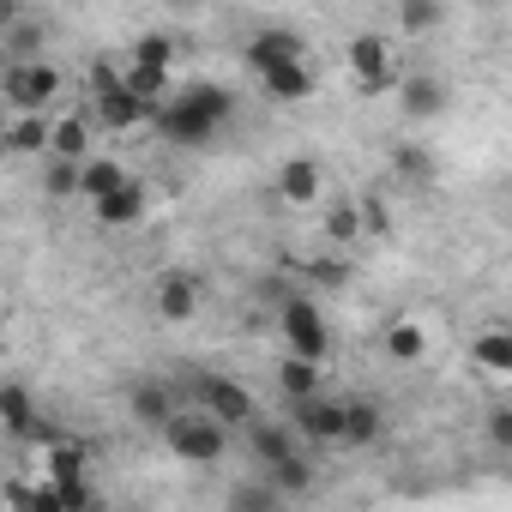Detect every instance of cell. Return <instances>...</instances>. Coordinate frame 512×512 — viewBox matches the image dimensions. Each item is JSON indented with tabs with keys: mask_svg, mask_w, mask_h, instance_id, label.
Instances as JSON below:
<instances>
[{
	"mask_svg": "<svg viewBox=\"0 0 512 512\" xmlns=\"http://www.w3.org/2000/svg\"><path fill=\"white\" fill-rule=\"evenodd\" d=\"M398 103H404V115L422 127V121H434V115L446 109V85H440V79H428V73H416V79H398Z\"/></svg>",
	"mask_w": 512,
	"mask_h": 512,
	"instance_id": "5bb4252c",
	"label": "cell"
},
{
	"mask_svg": "<svg viewBox=\"0 0 512 512\" xmlns=\"http://www.w3.org/2000/svg\"><path fill=\"white\" fill-rule=\"evenodd\" d=\"M308 278H314V284H326V290H338V284L350 278V266H344V260H314V266H308Z\"/></svg>",
	"mask_w": 512,
	"mask_h": 512,
	"instance_id": "e575fe53",
	"label": "cell"
},
{
	"mask_svg": "<svg viewBox=\"0 0 512 512\" xmlns=\"http://www.w3.org/2000/svg\"><path fill=\"white\" fill-rule=\"evenodd\" d=\"M91 217H97L103 229H127V223H139V217H145V187H139V181H121V187L97 193V199H91Z\"/></svg>",
	"mask_w": 512,
	"mask_h": 512,
	"instance_id": "30bf717a",
	"label": "cell"
},
{
	"mask_svg": "<svg viewBox=\"0 0 512 512\" xmlns=\"http://www.w3.org/2000/svg\"><path fill=\"white\" fill-rule=\"evenodd\" d=\"M260 73V85L278 97V103H308L320 91V79L308 73V55H290V61H266V67H253Z\"/></svg>",
	"mask_w": 512,
	"mask_h": 512,
	"instance_id": "ba28073f",
	"label": "cell"
},
{
	"mask_svg": "<svg viewBox=\"0 0 512 512\" xmlns=\"http://www.w3.org/2000/svg\"><path fill=\"white\" fill-rule=\"evenodd\" d=\"M0 49H7V61H37V55H43V25L13 19V25H7V37H0Z\"/></svg>",
	"mask_w": 512,
	"mask_h": 512,
	"instance_id": "4316f807",
	"label": "cell"
},
{
	"mask_svg": "<svg viewBox=\"0 0 512 512\" xmlns=\"http://www.w3.org/2000/svg\"><path fill=\"white\" fill-rule=\"evenodd\" d=\"M229 109L235 103H229L223 85H187V91H175V97L157 103V133L169 145H211L217 127L229 121Z\"/></svg>",
	"mask_w": 512,
	"mask_h": 512,
	"instance_id": "6da1fadb",
	"label": "cell"
},
{
	"mask_svg": "<svg viewBox=\"0 0 512 512\" xmlns=\"http://www.w3.org/2000/svg\"><path fill=\"white\" fill-rule=\"evenodd\" d=\"M350 79H356V91L362 97H380V91H392L398 85V67H392V43L386 37H356L350 43Z\"/></svg>",
	"mask_w": 512,
	"mask_h": 512,
	"instance_id": "8992f818",
	"label": "cell"
},
{
	"mask_svg": "<svg viewBox=\"0 0 512 512\" xmlns=\"http://www.w3.org/2000/svg\"><path fill=\"white\" fill-rule=\"evenodd\" d=\"M247 434H253V458H260V464L296 458V428L290 422H247Z\"/></svg>",
	"mask_w": 512,
	"mask_h": 512,
	"instance_id": "2e32d148",
	"label": "cell"
},
{
	"mask_svg": "<svg viewBox=\"0 0 512 512\" xmlns=\"http://www.w3.org/2000/svg\"><path fill=\"white\" fill-rule=\"evenodd\" d=\"M278 332H284V344H290L296 356H308V362H326V350H332V332H326L320 308L302 302V296L278 308Z\"/></svg>",
	"mask_w": 512,
	"mask_h": 512,
	"instance_id": "5b68a950",
	"label": "cell"
},
{
	"mask_svg": "<svg viewBox=\"0 0 512 512\" xmlns=\"http://www.w3.org/2000/svg\"><path fill=\"white\" fill-rule=\"evenodd\" d=\"M193 398L205 416H217L223 428H247L253 422V392L241 380H223V374H193Z\"/></svg>",
	"mask_w": 512,
	"mask_h": 512,
	"instance_id": "277c9868",
	"label": "cell"
},
{
	"mask_svg": "<svg viewBox=\"0 0 512 512\" xmlns=\"http://www.w3.org/2000/svg\"><path fill=\"white\" fill-rule=\"evenodd\" d=\"M19 19V7H13V0H0V25H13Z\"/></svg>",
	"mask_w": 512,
	"mask_h": 512,
	"instance_id": "74e56055",
	"label": "cell"
},
{
	"mask_svg": "<svg viewBox=\"0 0 512 512\" xmlns=\"http://www.w3.org/2000/svg\"><path fill=\"white\" fill-rule=\"evenodd\" d=\"M7 67H13V61H7V49H0V73H7Z\"/></svg>",
	"mask_w": 512,
	"mask_h": 512,
	"instance_id": "ab89813d",
	"label": "cell"
},
{
	"mask_svg": "<svg viewBox=\"0 0 512 512\" xmlns=\"http://www.w3.org/2000/svg\"><path fill=\"white\" fill-rule=\"evenodd\" d=\"M163 440H169V452H175L181 464H217L229 428H223L217 416H205V410H181V404H175V416L163 422Z\"/></svg>",
	"mask_w": 512,
	"mask_h": 512,
	"instance_id": "7a4b0ae2",
	"label": "cell"
},
{
	"mask_svg": "<svg viewBox=\"0 0 512 512\" xmlns=\"http://www.w3.org/2000/svg\"><path fill=\"white\" fill-rule=\"evenodd\" d=\"M278 386L290 392V404H296V398H308V392H320V362H308V356H296V350H290V356L278 362Z\"/></svg>",
	"mask_w": 512,
	"mask_h": 512,
	"instance_id": "7402d4cb",
	"label": "cell"
},
{
	"mask_svg": "<svg viewBox=\"0 0 512 512\" xmlns=\"http://www.w3.org/2000/svg\"><path fill=\"white\" fill-rule=\"evenodd\" d=\"M229 506H278V488H272V482H260V488H235Z\"/></svg>",
	"mask_w": 512,
	"mask_h": 512,
	"instance_id": "d590c367",
	"label": "cell"
},
{
	"mask_svg": "<svg viewBox=\"0 0 512 512\" xmlns=\"http://www.w3.org/2000/svg\"><path fill=\"white\" fill-rule=\"evenodd\" d=\"M193 314H199V284H193V272H163V278H157V320L181 326V320H193Z\"/></svg>",
	"mask_w": 512,
	"mask_h": 512,
	"instance_id": "8fae6325",
	"label": "cell"
},
{
	"mask_svg": "<svg viewBox=\"0 0 512 512\" xmlns=\"http://www.w3.org/2000/svg\"><path fill=\"white\" fill-rule=\"evenodd\" d=\"M169 79H175V67H151V61H127V67H121V85H127L133 97H145L151 109L169 97Z\"/></svg>",
	"mask_w": 512,
	"mask_h": 512,
	"instance_id": "e0dca14e",
	"label": "cell"
},
{
	"mask_svg": "<svg viewBox=\"0 0 512 512\" xmlns=\"http://www.w3.org/2000/svg\"><path fill=\"white\" fill-rule=\"evenodd\" d=\"M290 428H296L302 440H314V446H344V404L308 392V398H296V422H290Z\"/></svg>",
	"mask_w": 512,
	"mask_h": 512,
	"instance_id": "52a82bcc",
	"label": "cell"
},
{
	"mask_svg": "<svg viewBox=\"0 0 512 512\" xmlns=\"http://www.w3.org/2000/svg\"><path fill=\"white\" fill-rule=\"evenodd\" d=\"M320 163L314 157H290L284 169H278V199L284 205H320Z\"/></svg>",
	"mask_w": 512,
	"mask_h": 512,
	"instance_id": "4fadbf2b",
	"label": "cell"
},
{
	"mask_svg": "<svg viewBox=\"0 0 512 512\" xmlns=\"http://www.w3.org/2000/svg\"><path fill=\"white\" fill-rule=\"evenodd\" d=\"M0 91H7V103L19 109V115H31V109H49L55 103V91H61V73L37 55V61H13L7 73H0Z\"/></svg>",
	"mask_w": 512,
	"mask_h": 512,
	"instance_id": "3957f363",
	"label": "cell"
},
{
	"mask_svg": "<svg viewBox=\"0 0 512 512\" xmlns=\"http://www.w3.org/2000/svg\"><path fill=\"white\" fill-rule=\"evenodd\" d=\"M0 157H13V151H7V127H0Z\"/></svg>",
	"mask_w": 512,
	"mask_h": 512,
	"instance_id": "f35d334b",
	"label": "cell"
},
{
	"mask_svg": "<svg viewBox=\"0 0 512 512\" xmlns=\"http://www.w3.org/2000/svg\"><path fill=\"white\" fill-rule=\"evenodd\" d=\"M392 169H398L404 181H416V187L434 181V157H428L422 145H398V151H392Z\"/></svg>",
	"mask_w": 512,
	"mask_h": 512,
	"instance_id": "f546056e",
	"label": "cell"
},
{
	"mask_svg": "<svg viewBox=\"0 0 512 512\" xmlns=\"http://www.w3.org/2000/svg\"><path fill=\"white\" fill-rule=\"evenodd\" d=\"M326 235H332V241H356V235H362L356 205H332V211H326Z\"/></svg>",
	"mask_w": 512,
	"mask_h": 512,
	"instance_id": "d6a6232c",
	"label": "cell"
},
{
	"mask_svg": "<svg viewBox=\"0 0 512 512\" xmlns=\"http://www.w3.org/2000/svg\"><path fill=\"white\" fill-rule=\"evenodd\" d=\"M290 55H308L302 49V37H290V31H260L247 43V67H266V61H290Z\"/></svg>",
	"mask_w": 512,
	"mask_h": 512,
	"instance_id": "603a6c76",
	"label": "cell"
},
{
	"mask_svg": "<svg viewBox=\"0 0 512 512\" xmlns=\"http://www.w3.org/2000/svg\"><path fill=\"white\" fill-rule=\"evenodd\" d=\"M398 25L410 37H428V31L446 25V7H440V0H398Z\"/></svg>",
	"mask_w": 512,
	"mask_h": 512,
	"instance_id": "d4e9b609",
	"label": "cell"
},
{
	"mask_svg": "<svg viewBox=\"0 0 512 512\" xmlns=\"http://www.w3.org/2000/svg\"><path fill=\"white\" fill-rule=\"evenodd\" d=\"M49 151L55 157H91V127L79 121V115H67V121H49Z\"/></svg>",
	"mask_w": 512,
	"mask_h": 512,
	"instance_id": "44dd1931",
	"label": "cell"
},
{
	"mask_svg": "<svg viewBox=\"0 0 512 512\" xmlns=\"http://www.w3.org/2000/svg\"><path fill=\"white\" fill-rule=\"evenodd\" d=\"M7 151H13V157H43V151H49V121H43V109L19 115V121L7 127Z\"/></svg>",
	"mask_w": 512,
	"mask_h": 512,
	"instance_id": "ac0fdd59",
	"label": "cell"
},
{
	"mask_svg": "<svg viewBox=\"0 0 512 512\" xmlns=\"http://www.w3.org/2000/svg\"><path fill=\"white\" fill-rule=\"evenodd\" d=\"M380 434V404H344V446H368Z\"/></svg>",
	"mask_w": 512,
	"mask_h": 512,
	"instance_id": "83f0119b",
	"label": "cell"
},
{
	"mask_svg": "<svg viewBox=\"0 0 512 512\" xmlns=\"http://www.w3.org/2000/svg\"><path fill=\"white\" fill-rule=\"evenodd\" d=\"M470 356H476V368H488V374H512V332H482L476 344H470Z\"/></svg>",
	"mask_w": 512,
	"mask_h": 512,
	"instance_id": "cb8c5ba5",
	"label": "cell"
},
{
	"mask_svg": "<svg viewBox=\"0 0 512 512\" xmlns=\"http://www.w3.org/2000/svg\"><path fill=\"white\" fill-rule=\"evenodd\" d=\"M266 482L278 488V500H296V494H308V488H314V470H308V458L296 452V458H278V464H266Z\"/></svg>",
	"mask_w": 512,
	"mask_h": 512,
	"instance_id": "ffe728a7",
	"label": "cell"
},
{
	"mask_svg": "<svg viewBox=\"0 0 512 512\" xmlns=\"http://www.w3.org/2000/svg\"><path fill=\"white\" fill-rule=\"evenodd\" d=\"M121 181H127V169L115 157H79V199H97V193H109Z\"/></svg>",
	"mask_w": 512,
	"mask_h": 512,
	"instance_id": "d6986e66",
	"label": "cell"
},
{
	"mask_svg": "<svg viewBox=\"0 0 512 512\" xmlns=\"http://www.w3.org/2000/svg\"><path fill=\"white\" fill-rule=\"evenodd\" d=\"M85 464H91L85 446H73V440H55V446H49V476H55V482H79Z\"/></svg>",
	"mask_w": 512,
	"mask_h": 512,
	"instance_id": "f1b7e54d",
	"label": "cell"
},
{
	"mask_svg": "<svg viewBox=\"0 0 512 512\" xmlns=\"http://www.w3.org/2000/svg\"><path fill=\"white\" fill-rule=\"evenodd\" d=\"M127 416L145 422V428H163V422L175 416V392H169L163 380H139V386L127 392Z\"/></svg>",
	"mask_w": 512,
	"mask_h": 512,
	"instance_id": "9a60e30c",
	"label": "cell"
},
{
	"mask_svg": "<svg viewBox=\"0 0 512 512\" xmlns=\"http://www.w3.org/2000/svg\"><path fill=\"white\" fill-rule=\"evenodd\" d=\"M157 109L145 103V97H133L127 85H109V91H97V121L103 127H115V133H127V127H139V121H151Z\"/></svg>",
	"mask_w": 512,
	"mask_h": 512,
	"instance_id": "7c38bea8",
	"label": "cell"
},
{
	"mask_svg": "<svg viewBox=\"0 0 512 512\" xmlns=\"http://www.w3.org/2000/svg\"><path fill=\"white\" fill-rule=\"evenodd\" d=\"M488 440H494L500 452H512V410H494V416H488Z\"/></svg>",
	"mask_w": 512,
	"mask_h": 512,
	"instance_id": "8d00e7d4",
	"label": "cell"
},
{
	"mask_svg": "<svg viewBox=\"0 0 512 512\" xmlns=\"http://www.w3.org/2000/svg\"><path fill=\"white\" fill-rule=\"evenodd\" d=\"M356 217H362V229H368V235H386V229H392L380 199H356Z\"/></svg>",
	"mask_w": 512,
	"mask_h": 512,
	"instance_id": "836d02e7",
	"label": "cell"
},
{
	"mask_svg": "<svg viewBox=\"0 0 512 512\" xmlns=\"http://www.w3.org/2000/svg\"><path fill=\"white\" fill-rule=\"evenodd\" d=\"M422 350H428V338H422L416 320H392L386 326V356L392 362H422Z\"/></svg>",
	"mask_w": 512,
	"mask_h": 512,
	"instance_id": "484cf974",
	"label": "cell"
},
{
	"mask_svg": "<svg viewBox=\"0 0 512 512\" xmlns=\"http://www.w3.org/2000/svg\"><path fill=\"white\" fill-rule=\"evenodd\" d=\"M0 428H7L13 440H49V428H43V416H37L31 386H19V380L0 386Z\"/></svg>",
	"mask_w": 512,
	"mask_h": 512,
	"instance_id": "9c48e42d",
	"label": "cell"
},
{
	"mask_svg": "<svg viewBox=\"0 0 512 512\" xmlns=\"http://www.w3.org/2000/svg\"><path fill=\"white\" fill-rule=\"evenodd\" d=\"M43 193H49V199H79V163H73V157H55V163L43 169Z\"/></svg>",
	"mask_w": 512,
	"mask_h": 512,
	"instance_id": "4dcf8cb0",
	"label": "cell"
},
{
	"mask_svg": "<svg viewBox=\"0 0 512 512\" xmlns=\"http://www.w3.org/2000/svg\"><path fill=\"white\" fill-rule=\"evenodd\" d=\"M127 61H151V67H175V37H163V31H157V37H139Z\"/></svg>",
	"mask_w": 512,
	"mask_h": 512,
	"instance_id": "1f68e13d",
	"label": "cell"
}]
</instances>
